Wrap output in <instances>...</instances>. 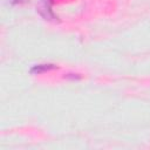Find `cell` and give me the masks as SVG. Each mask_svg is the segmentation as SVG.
Wrapping results in <instances>:
<instances>
[{
	"label": "cell",
	"instance_id": "6da1fadb",
	"mask_svg": "<svg viewBox=\"0 0 150 150\" xmlns=\"http://www.w3.org/2000/svg\"><path fill=\"white\" fill-rule=\"evenodd\" d=\"M53 69H57V66L55 64H50V63H45V64H36L30 69L32 74H41L48 70H53Z\"/></svg>",
	"mask_w": 150,
	"mask_h": 150
}]
</instances>
